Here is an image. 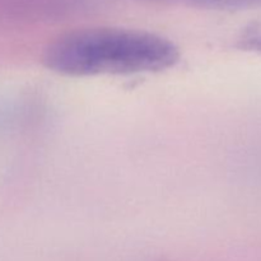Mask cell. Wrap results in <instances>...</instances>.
<instances>
[{
  "instance_id": "1",
  "label": "cell",
  "mask_w": 261,
  "mask_h": 261,
  "mask_svg": "<svg viewBox=\"0 0 261 261\" xmlns=\"http://www.w3.org/2000/svg\"><path fill=\"white\" fill-rule=\"evenodd\" d=\"M46 68L69 76L154 73L175 65V43L155 33L125 28H87L65 33L46 47Z\"/></svg>"
},
{
  "instance_id": "2",
  "label": "cell",
  "mask_w": 261,
  "mask_h": 261,
  "mask_svg": "<svg viewBox=\"0 0 261 261\" xmlns=\"http://www.w3.org/2000/svg\"><path fill=\"white\" fill-rule=\"evenodd\" d=\"M229 4L240 5V7H252V5H261V0H228Z\"/></svg>"
},
{
  "instance_id": "3",
  "label": "cell",
  "mask_w": 261,
  "mask_h": 261,
  "mask_svg": "<svg viewBox=\"0 0 261 261\" xmlns=\"http://www.w3.org/2000/svg\"><path fill=\"white\" fill-rule=\"evenodd\" d=\"M249 43H250V47L251 48H255V50L261 51V35L254 36V37L250 38Z\"/></svg>"
}]
</instances>
